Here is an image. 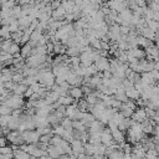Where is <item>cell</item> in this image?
<instances>
[{"mask_svg":"<svg viewBox=\"0 0 159 159\" xmlns=\"http://www.w3.org/2000/svg\"><path fill=\"white\" fill-rule=\"evenodd\" d=\"M22 137L27 144H38L41 139V136L38 133V131H25Z\"/></svg>","mask_w":159,"mask_h":159,"instance_id":"cell-1","label":"cell"},{"mask_svg":"<svg viewBox=\"0 0 159 159\" xmlns=\"http://www.w3.org/2000/svg\"><path fill=\"white\" fill-rule=\"evenodd\" d=\"M6 105L13 108V109H19L21 108V106L24 105V100L22 96H18V94H11V96L6 100Z\"/></svg>","mask_w":159,"mask_h":159,"instance_id":"cell-2","label":"cell"},{"mask_svg":"<svg viewBox=\"0 0 159 159\" xmlns=\"http://www.w3.org/2000/svg\"><path fill=\"white\" fill-rule=\"evenodd\" d=\"M94 66L97 67V70L98 71H109V69H111V61H108L106 57H100L96 62H94Z\"/></svg>","mask_w":159,"mask_h":159,"instance_id":"cell-3","label":"cell"},{"mask_svg":"<svg viewBox=\"0 0 159 159\" xmlns=\"http://www.w3.org/2000/svg\"><path fill=\"white\" fill-rule=\"evenodd\" d=\"M148 116H147V112H145V108H137L134 111V113L132 114V119L137 123H143L144 121H147Z\"/></svg>","mask_w":159,"mask_h":159,"instance_id":"cell-4","label":"cell"},{"mask_svg":"<svg viewBox=\"0 0 159 159\" xmlns=\"http://www.w3.org/2000/svg\"><path fill=\"white\" fill-rule=\"evenodd\" d=\"M91 133H103V123L100 122L98 119H96L94 122H92L89 124V134Z\"/></svg>","mask_w":159,"mask_h":159,"instance_id":"cell-5","label":"cell"},{"mask_svg":"<svg viewBox=\"0 0 159 159\" xmlns=\"http://www.w3.org/2000/svg\"><path fill=\"white\" fill-rule=\"evenodd\" d=\"M69 96H71L74 100H80L83 96V91L81 87H72L69 89Z\"/></svg>","mask_w":159,"mask_h":159,"instance_id":"cell-6","label":"cell"},{"mask_svg":"<svg viewBox=\"0 0 159 159\" xmlns=\"http://www.w3.org/2000/svg\"><path fill=\"white\" fill-rule=\"evenodd\" d=\"M155 35H157V31L152 30V29L148 27V26L142 30V36L145 38V39H148V40H154V39H155Z\"/></svg>","mask_w":159,"mask_h":159,"instance_id":"cell-7","label":"cell"},{"mask_svg":"<svg viewBox=\"0 0 159 159\" xmlns=\"http://www.w3.org/2000/svg\"><path fill=\"white\" fill-rule=\"evenodd\" d=\"M66 10H65V8H63L62 5L58 8V9H56V10H54V13H52V18L55 19V20H61V19H63V18H66Z\"/></svg>","mask_w":159,"mask_h":159,"instance_id":"cell-8","label":"cell"},{"mask_svg":"<svg viewBox=\"0 0 159 159\" xmlns=\"http://www.w3.org/2000/svg\"><path fill=\"white\" fill-rule=\"evenodd\" d=\"M142 76V81H143V83H145L147 86H152V85H154L157 81L154 80V77L152 76V74L150 72H144V74H142L141 75Z\"/></svg>","mask_w":159,"mask_h":159,"instance_id":"cell-9","label":"cell"},{"mask_svg":"<svg viewBox=\"0 0 159 159\" xmlns=\"http://www.w3.org/2000/svg\"><path fill=\"white\" fill-rule=\"evenodd\" d=\"M125 94L128 96L129 100H133V101H137V100H139V97H141V93H139L134 87L127 89V91H125Z\"/></svg>","mask_w":159,"mask_h":159,"instance_id":"cell-10","label":"cell"},{"mask_svg":"<svg viewBox=\"0 0 159 159\" xmlns=\"http://www.w3.org/2000/svg\"><path fill=\"white\" fill-rule=\"evenodd\" d=\"M112 137H113V141L118 144L121 143H124V136H123V132L119 131V129H114L112 131Z\"/></svg>","mask_w":159,"mask_h":159,"instance_id":"cell-11","label":"cell"},{"mask_svg":"<svg viewBox=\"0 0 159 159\" xmlns=\"http://www.w3.org/2000/svg\"><path fill=\"white\" fill-rule=\"evenodd\" d=\"M89 143L93 144V145H98V144H102V139H101V133H91L89 137Z\"/></svg>","mask_w":159,"mask_h":159,"instance_id":"cell-12","label":"cell"},{"mask_svg":"<svg viewBox=\"0 0 159 159\" xmlns=\"http://www.w3.org/2000/svg\"><path fill=\"white\" fill-rule=\"evenodd\" d=\"M27 88H29V87H27L25 83H18L13 92H14V94H18V96H24L25 92L27 91Z\"/></svg>","mask_w":159,"mask_h":159,"instance_id":"cell-13","label":"cell"},{"mask_svg":"<svg viewBox=\"0 0 159 159\" xmlns=\"http://www.w3.org/2000/svg\"><path fill=\"white\" fill-rule=\"evenodd\" d=\"M30 154L29 153H26V152H24L22 149H15L14 150V159H30Z\"/></svg>","mask_w":159,"mask_h":159,"instance_id":"cell-14","label":"cell"},{"mask_svg":"<svg viewBox=\"0 0 159 159\" xmlns=\"http://www.w3.org/2000/svg\"><path fill=\"white\" fill-rule=\"evenodd\" d=\"M33 46L30 45V42L29 44H25L22 47H21V56L22 57H29V56H31V52H33Z\"/></svg>","mask_w":159,"mask_h":159,"instance_id":"cell-15","label":"cell"},{"mask_svg":"<svg viewBox=\"0 0 159 159\" xmlns=\"http://www.w3.org/2000/svg\"><path fill=\"white\" fill-rule=\"evenodd\" d=\"M142 125H143V132L145 133V134H149V133H152L153 132V125H154V122H152V121H144L143 123H142Z\"/></svg>","mask_w":159,"mask_h":159,"instance_id":"cell-16","label":"cell"},{"mask_svg":"<svg viewBox=\"0 0 159 159\" xmlns=\"http://www.w3.org/2000/svg\"><path fill=\"white\" fill-rule=\"evenodd\" d=\"M47 154H49V157H51L52 159H57V158L61 157V154H60V152L57 150V148H56L55 145H52V144H50V147H49V149H47Z\"/></svg>","mask_w":159,"mask_h":159,"instance_id":"cell-17","label":"cell"},{"mask_svg":"<svg viewBox=\"0 0 159 159\" xmlns=\"http://www.w3.org/2000/svg\"><path fill=\"white\" fill-rule=\"evenodd\" d=\"M13 108H10L6 103H2V106H0V113H2V116H11L13 114Z\"/></svg>","mask_w":159,"mask_h":159,"instance_id":"cell-18","label":"cell"},{"mask_svg":"<svg viewBox=\"0 0 159 159\" xmlns=\"http://www.w3.org/2000/svg\"><path fill=\"white\" fill-rule=\"evenodd\" d=\"M80 54H82V49H80V47H69L67 49V52H66V55H69L70 57H75V56H78Z\"/></svg>","mask_w":159,"mask_h":159,"instance_id":"cell-19","label":"cell"},{"mask_svg":"<svg viewBox=\"0 0 159 159\" xmlns=\"http://www.w3.org/2000/svg\"><path fill=\"white\" fill-rule=\"evenodd\" d=\"M74 128H75L76 131H78V132L83 133L85 129H86V124H85L82 121H74Z\"/></svg>","mask_w":159,"mask_h":159,"instance_id":"cell-20","label":"cell"},{"mask_svg":"<svg viewBox=\"0 0 159 159\" xmlns=\"http://www.w3.org/2000/svg\"><path fill=\"white\" fill-rule=\"evenodd\" d=\"M2 38H3V40L11 39V33H10V30H9V26H3L2 27Z\"/></svg>","mask_w":159,"mask_h":159,"instance_id":"cell-21","label":"cell"},{"mask_svg":"<svg viewBox=\"0 0 159 159\" xmlns=\"http://www.w3.org/2000/svg\"><path fill=\"white\" fill-rule=\"evenodd\" d=\"M65 127L63 125H55V128H54V134L55 136H60V137H62L63 136V133H65Z\"/></svg>","mask_w":159,"mask_h":159,"instance_id":"cell-22","label":"cell"},{"mask_svg":"<svg viewBox=\"0 0 159 159\" xmlns=\"http://www.w3.org/2000/svg\"><path fill=\"white\" fill-rule=\"evenodd\" d=\"M9 30H10V33H11V34L18 33V31L20 30V24H19V21H18V20H15L14 22H11V24L9 25Z\"/></svg>","mask_w":159,"mask_h":159,"instance_id":"cell-23","label":"cell"},{"mask_svg":"<svg viewBox=\"0 0 159 159\" xmlns=\"http://www.w3.org/2000/svg\"><path fill=\"white\" fill-rule=\"evenodd\" d=\"M85 154L87 155H94V145L93 144H86L85 145Z\"/></svg>","mask_w":159,"mask_h":159,"instance_id":"cell-24","label":"cell"},{"mask_svg":"<svg viewBox=\"0 0 159 159\" xmlns=\"http://www.w3.org/2000/svg\"><path fill=\"white\" fill-rule=\"evenodd\" d=\"M25 80V76L22 74H15L14 77H13V82L14 83H22Z\"/></svg>","mask_w":159,"mask_h":159,"instance_id":"cell-25","label":"cell"},{"mask_svg":"<svg viewBox=\"0 0 159 159\" xmlns=\"http://www.w3.org/2000/svg\"><path fill=\"white\" fill-rule=\"evenodd\" d=\"M145 21H147V20H145ZM147 26L150 27L152 30L157 31V30H158V26H159V22L155 21V20H148V21H147Z\"/></svg>","mask_w":159,"mask_h":159,"instance_id":"cell-26","label":"cell"},{"mask_svg":"<svg viewBox=\"0 0 159 159\" xmlns=\"http://www.w3.org/2000/svg\"><path fill=\"white\" fill-rule=\"evenodd\" d=\"M11 116H2V127H8Z\"/></svg>","mask_w":159,"mask_h":159,"instance_id":"cell-27","label":"cell"},{"mask_svg":"<svg viewBox=\"0 0 159 159\" xmlns=\"http://www.w3.org/2000/svg\"><path fill=\"white\" fill-rule=\"evenodd\" d=\"M125 106L128 107V108H131L132 111H136V109H137V103H136V102H133L132 100H129L128 102H125Z\"/></svg>","mask_w":159,"mask_h":159,"instance_id":"cell-28","label":"cell"},{"mask_svg":"<svg viewBox=\"0 0 159 159\" xmlns=\"http://www.w3.org/2000/svg\"><path fill=\"white\" fill-rule=\"evenodd\" d=\"M0 153H2V154H13V149L10 147H2Z\"/></svg>","mask_w":159,"mask_h":159,"instance_id":"cell-29","label":"cell"},{"mask_svg":"<svg viewBox=\"0 0 159 159\" xmlns=\"http://www.w3.org/2000/svg\"><path fill=\"white\" fill-rule=\"evenodd\" d=\"M34 93H35L34 88H33V87H29V88H27V91L25 92V94H24V96H25V97H29V98H30V97H31V96H33V94H34Z\"/></svg>","mask_w":159,"mask_h":159,"instance_id":"cell-30","label":"cell"},{"mask_svg":"<svg viewBox=\"0 0 159 159\" xmlns=\"http://www.w3.org/2000/svg\"><path fill=\"white\" fill-rule=\"evenodd\" d=\"M134 2H136V4H137L139 8H145V5H147L145 0H134Z\"/></svg>","mask_w":159,"mask_h":159,"instance_id":"cell-31","label":"cell"},{"mask_svg":"<svg viewBox=\"0 0 159 159\" xmlns=\"http://www.w3.org/2000/svg\"><path fill=\"white\" fill-rule=\"evenodd\" d=\"M150 74H152V76L154 77V80L159 82V71H158V70H153Z\"/></svg>","mask_w":159,"mask_h":159,"instance_id":"cell-32","label":"cell"},{"mask_svg":"<svg viewBox=\"0 0 159 159\" xmlns=\"http://www.w3.org/2000/svg\"><path fill=\"white\" fill-rule=\"evenodd\" d=\"M102 77H103V78H112V77H113V75H112V72H111V71H105Z\"/></svg>","mask_w":159,"mask_h":159,"instance_id":"cell-33","label":"cell"},{"mask_svg":"<svg viewBox=\"0 0 159 159\" xmlns=\"http://www.w3.org/2000/svg\"><path fill=\"white\" fill-rule=\"evenodd\" d=\"M11 116H14V117H21V108H19V109H14Z\"/></svg>","mask_w":159,"mask_h":159,"instance_id":"cell-34","label":"cell"},{"mask_svg":"<svg viewBox=\"0 0 159 159\" xmlns=\"http://www.w3.org/2000/svg\"><path fill=\"white\" fill-rule=\"evenodd\" d=\"M5 141H6V138H5V137H3V138H2V141H0V144H2V147H5Z\"/></svg>","mask_w":159,"mask_h":159,"instance_id":"cell-35","label":"cell"},{"mask_svg":"<svg viewBox=\"0 0 159 159\" xmlns=\"http://www.w3.org/2000/svg\"><path fill=\"white\" fill-rule=\"evenodd\" d=\"M94 159H105L103 155H94Z\"/></svg>","mask_w":159,"mask_h":159,"instance_id":"cell-36","label":"cell"},{"mask_svg":"<svg viewBox=\"0 0 159 159\" xmlns=\"http://www.w3.org/2000/svg\"><path fill=\"white\" fill-rule=\"evenodd\" d=\"M152 2H154V3H157V4L159 5V0H152Z\"/></svg>","mask_w":159,"mask_h":159,"instance_id":"cell-37","label":"cell"},{"mask_svg":"<svg viewBox=\"0 0 159 159\" xmlns=\"http://www.w3.org/2000/svg\"><path fill=\"white\" fill-rule=\"evenodd\" d=\"M157 31H158V33H159V26H158V30H157Z\"/></svg>","mask_w":159,"mask_h":159,"instance_id":"cell-38","label":"cell"},{"mask_svg":"<svg viewBox=\"0 0 159 159\" xmlns=\"http://www.w3.org/2000/svg\"><path fill=\"white\" fill-rule=\"evenodd\" d=\"M87 159H89V158H87Z\"/></svg>","mask_w":159,"mask_h":159,"instance_id":"cell-39","label":"cell"}]
</instances>
